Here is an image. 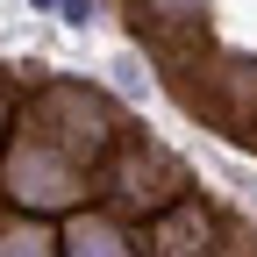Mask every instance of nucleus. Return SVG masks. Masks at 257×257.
Returning <instances> with one entry per match:
<instances>
[{
    "instance_id": "nucleus-1",
    "label": "nucleus",
    "mask_w": 257,
    "mask_h": 257,
    "mask_svg": "<svg viewBox=\"0 0 257 257\" xmlns=\"http://www.w3.org/2000/svg\"><path fill=\"white\" fill-rule=\"evenodd\" d=\"M15 128L36 136V143H50V150H64V157L86 165V172H100L107 150L128 136V128H121V107L107 100L100 86H86V79H43V86L15 107Z\"/></svg>"
},
{
    "instance_id": "nucleus-2",
    "label": "nucleus",
    "mask_w": 257,
    "mask_h": 257,
    "mask_svg": "<svg viewBox=\"0 0 257 257\" xmlns=\"http://www.w3.org/2000/svg\"><path fill=\"white\" fill-rule=\"evenodd\" d=\"M93 179H100V200H107L114 214H143V221L165 214L172 200H186V193H193L186 165H179L165 143H150V136H121Z\"/></svg>"
},
{
    "instance_id": "nucleus-3",
    "label": "nucleus",
    "mask_w": 257,
    "mask_h": 257,
    "mask_svg": "<svg viewBox=\"0 0 257 257\" xmlns=\"http://www.w3.org/2000/svg\"><path fill=\"white\" fill-rule=\"evenodd\" d=\"M143 257H236V229L229 214L207 207V200H172L165 214H150L143 229Z\"/></svg>"
},
{
    "instance_id": "nucleus-4",
    "label": "nucleus",
    "mask_w": 257,
    "mask_h": 257,
    "mask_svg": "<svg viewBox=\"0 0 257 257\" xmlns=\"http://www.w3.org/2000/svg\"><path fill=\"white\" fill-rule=\"evenodd\" d=\"M57 257H143V243L128 236V214H114L107 200H86L57 221Z\"/></svg>"
},
{
    "instance_id": "nucleus-5",
    "label": "nucleus",
    "mask_w": 257,
    "mask_h": 257,
    "mask_svg": "<svg viewBox=\"0 0 257 257\" xmlns=\"http://www.w3.org/2000/svg\"><path fill=\"white\" fill-rule=\"evenodd\" d=\"M207 114L236 136H257V57H221L207 64Z\"/></svg>"
},
{
    "instance_id": "nucleus-6",
    "label": "nucleus",
    "mask_w": 257,
    "mask_h": 257,
    "mask_svg": "<svg viewBox=\"0 0 257 257\" xmlns=\"http://www.w3.org/2000/svg\"><path fill=\"white\" fill-rule=\"evenodd\" d=\"M143 29H157V43H186L207 29V0H128Z\"/></svg>"
},
{
    "instance_id": "nucleus-7",
    "label": "nucleus",
    "mask_w": 257,
    "mask_h": 257,
    "mask_svg": "<svg viewBox=\"0 0 257 257\" xmlns=\"http://www.w3.org/2000/svg\"><path fill=\"white\" fill-rule=\"evenodd\" d=\"M0 257H57V229H50V214L0 207Z\"/></svg>"
},
{
    "instance_id": "nucleus-8",
    "label": "nucleus",
    "mask_w": 257,
    "mask_h": 257,
    "mask_svg": "<svg viewBox=\"0 0 257 257\" xmlns=\"http://www.w3.org/2000/svg\"><path fill=\"white\" fill-rule=\"evenodd\" d=\"M57 15L72 22V29H86V22H93V0H57Z\"/></svg>"
},
{
    "instance_id": "nucleus-9",
    "label": "nucleus",
    "mask_w": 257,
    "mask_h": 257,
    "mask_svg": "<svg viewBox=\"0 0 257 257\" xmlns=\"http://www.w3.org/2000/svg\"><path fill=\"white\" fill-rule=\"evenodd\" d=\"M8 136H15V100L0 93V150H8Z\"/></svg>"
},
{
    "instance_id": "nucleus-10",
    "label": "nucleus",
    "mask_w": 257,
    "mask_h": 257,
    "mask_svg": "<svg viewBox=\"0 0 257 257\" xmlns=\"http://www.w3.org/2000/svg\"><path fill=\"white\" fill-rule=\"evenodd\" d=\"M29 8H57V0H29Z\"/></svg>"
},
{
    "instance_id": "nucleus-11",
    "label": "nucleus",
    "mask_w": 257,
    "mask_h": 257,
    "mask_svg": "<svg viewBox=\"0 0 257 257\" xmlns=\"http://www.w3.org/2000/svg\"><path fill=\"white\" fill-rule=\"evenodd\" d=\"M250 143H257V136H250Z\"/></svg>"
}]
</instances>
